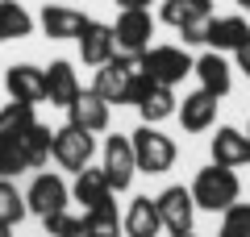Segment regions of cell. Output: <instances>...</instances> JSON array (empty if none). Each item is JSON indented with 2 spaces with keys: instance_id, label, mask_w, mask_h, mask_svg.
I'll list each match as a JSON object with an SVG mask.
<instances>
[{
  "instance_id": "52a82bcc",
  "label": "cell",
  "mask_w": 250,
  "mask_h": 237,
  "mask_svg": "<svg viewBox=\"0 0 250 237\" xmlns=\"http://www.w3.org/2000/svg\"><path fill=\"white\" fill-rule=\"evenodd\" d=\"M113 38H117V50L121 54H142L154 38V17L150 9H121L113 25Z\"/></svg>"
},
{
  "instance_id": "3957f363",
  "label": "cell",
  "mask_w": 250,
  "mask_h": 237,
  "mask_svg": "<svg viewBox=\"0 0 250 237\" xmlns=\"http://www.w3.org/2000/svg\"><path fill=\"white\" fill-rule=\"evenodd\" d=\"M192 62L196 59H192L184 46H146V50L138 54V67H142L154 83H167V88H175V83H184V79L192 75Z\"/></svg>"
},
{
  "instance_id": "4dcf8cb0",
  "label": "cell",
  "mask_w": 250,
  "mask_h": 237,
  "mask_svg": "<svg viewBox=\"0 0 250 237\" xmlns=\"http://www.w3.org/2000/svg\"><path fill=\"white\" fill-rule=\"evenodd\" d=\"M233 54H238V71H246V79H250V38H246Z\"/></svg>"
},
{
  "instance_id": "9a60e30c",
  "label": "cell",
  "mask_w": 250,
  "mask_h": 237,
  "mask_svg": "<svg viewBox=\"0 0 250 237\" xmlns=\"http://www.w3.org/2000/svg\"><path fill=\"white\" fill-rule=\"evenodd\" d=\"M213 162L217 167H250V138L233 125H221L213 138Z\"/></svg>"
},
{
  "instance_id": "277c9868",
  "label": "cell",
  "mask_w": 250,
  "mask_h": 237,
  "mask_svg": "<svg viewBox=\"0 0 250 237\" xmlns=\"http://www.w3.org/2000/svg\"><path fill=\"white\" fill-rule=\"evenodd\" d=\"M129 146H134L138 171H146V175H163V171H171V162H175V141H171L167 133H159L154 125H138V129L129 133Z\"/></svg>"
},
{
  "instance_id": "5bb4252c",
  "label": "cell",
  "mask_w": 250,
  "mask_h": 237,
  "mask_svg": "<svg viewBox=\"0 0 250 237\" xmlns=\"http://www.w3.org/2000/svg\"><path fill=\"white\" fill-rule=\"evenodd\" d=\"M192 75L200 79V92H208V96H229V88H233V75H229V62L221 59L217 50H208V54H200L196 62H192Z\"/></svg>"
},
{
  "instance_id": "f546056e",
  "label": "cell",
  "mask_w": 250,
  "mask_h": 237,
  "mask_svg": "<svg viewBox=\"0 0 250 237\" xmlns=\"http://www.w3.org/2000/svg\"><path fill=\"white\" fill-rule=\"evenodd\" d=\"M21 171H29V167H25V158L17 150V138H0V179H13Z\"/></svg>"
},
{
  "instance_id": "1f68e13d",
  "label": "cell",
  "mask_w": 250,
  "mask_h": 237,
  "mask_svg": "<svg viewBox=\"0 0 250 237\" xmlns=\"http://www.w3.org/2000/svg\"><path fill=\"white\" fill-rule=\"evenodd\" d=\"M117 4H121V9H150L154 0H117Z\"/></svg>"
},
{
  "instance_id": "7a4b0ae2",
  "label": "cell",
  "mask_w": 250,
  "mask_h": 237,
  "mask_svg": "<svg viewBox=\"0 0 250 237\" xmlns=\"http://www.w3.org/2000/svg\"><path fill=\"white\" fill-rule=\"evenodd\" d=\"M138 71H142V67H138V54H121V50H117L104 67H96V83H92V92H96L104 104H129V92H134Z\"/></svg>"
},
{
  "instance_id": "8d00e7d4",
  "label": "cell",
  "mask_w": 250,
  "mask_h": 237,
  "mask_svg": "<svg viewBox=\"0 0 250 237\" xmlns=\"http://www.w3.org/2000/svg\"><path fill=\"white\" fill-rule=\"evenodd\" d=\"M246 138H250V133H246Z\"/></svg>"
},
{
  "instance_id": "7402d4cb",
  "label": "cell",
  "mask_w": 250,
  "mask_h": 237,
  "mask_svg": "<svg viewBox=\"0 0 250 237\" xmlns=\"http://www.w3.org/2000/svg\"><path fill=\"white\" fill-rule=\"evenodd\" d=\"M208 17H213V0H163V21L171 29L205 25Z\"/></svg>"
},
{
  "instance_id": "f1b7e54d",
  "label": "cell",
  "mask_w": 250,
  "mask_h": 237,
  "mask_svg": "<svg viewBox=\"0 0 250 237\" xmlns=\"http://www.w3.org/2000/svg\"><path fill=\"white\" fill-rule=\"evenodd\" d=\"M217 237H250V204H229Z\"/></svg>"
},
{
  "instance_id": "ba28073f",
  "label": "cell",
  "mask_w": 250,
  "mask_h": 237,
  "mask_svg": "<svg viewBox=\"0 0 250 237\" xmlns=\"http://www.w3.org/2000/svg\"><path fill=\"white\" fill-rule=\"evenodd\" d=\"M154 204H159L163 229H167L171 237L192 233V220H196V200H192V192H188V187H167L163 196H154Z\"/></svg>"
},
{
  "instance_id": "7c38bea8",
  "label": "cell",
  "mask_w": 250,
  "mask_h": 237,
  "mask_svg": "<svg viewBox=\"0 0 250 237\" xmlns=\"http://www.w3.org/2000/svg\"><path fill=\"white\" fill-rule=\"evenodd\" d=\"M42 75H46V100L50 104H59V108H71L75 100H80V92H83V83H80V75H75V67L71 62H50V67H42Z\"/></svg>"
},
{
  "instance_id": "603a6c76",
  "label": "cell",
  "mask_w": 250,
  "mask_h": 237,
  "mask_svg": "<svg viewBox=\"0 0 250 237\" xmlns=\"http://www.w3.org/2000/svg\"><path fill=\"white\" fill-rule=\"evenodd\" d=\"M71 196L83 204V208H92V204H100V200H108L113 196V187H108V179H104V171L100 167H83V171H75V183H71Z\"/></svg>"
},
{
  "instance_id": "cb8c5ba5",
  "label": "cell",
  "mask_w": 250,
  "mask_h": 237,
  "mask_svg": "<svg viewBox=\"0 0 250 237\" xmlns=\"http://www.w3.org/2000/svg\"><path fill=\"white\" fill-rule=\"evenodd\" d=\"M34 34V17L17 0H0V42H21Z\"/></svg>"
},
{
  "instance_id": "4316f807",
  "label": "cell",
  "mask_w": 250,
  "mask_h": 237,
  "mask_svg": "<svg viewBox=\"0 0 250 237\" xmlns=\"http://www.w3.org/2000/svg\"><path fill=\"white\" fill-rule=\"evenodd\" d=\"M34 121H38V117H34V104L13 100V104L0 108V138H17V133H25Z\"/></svg>"
},
{
  "instance_id": "d6986e66",
  "label": "cell",
  "mask_w": 250,
  "mask_h": 237,
  "mask_svg": "<svg viewBox=\"0 0 250 237\" xmlns=\"http://www.w3.org/2000/svg\"><path fill=\"white\" fill-rule=\"evenodd\" d=\"M179 125H184L188 133H205L208 125L217 121V96H208V92H192V96H184V104L175 108Z\"/></svg>"
},
{
  "instance_id": "8992f818",
  "label": "cell",
  "mask_w": 250,
  "mask_h": 237,
  "mask_svg": "<svg viewBox=\"0 0 250 237\" xmlns=\"http://www.w3.org/2000/svg\"><path fill=\"white\" fill-rule=\"evenodd\" d=\"M67 200H71V187L62 183V175H54V171L34 175V183H29V192H25V208L34 212V217H42V220L50 217V212H62Z\"/></svg>"
},
{
  "instance_id": "484cf974",
  "label": "cell",
  "mask_w": 250,
  "mask_h": 237,
  "mask_svg": "<svg viewBox=\"0 0 250 237\" xmlns=\"http://www.w3.org/2000/svg\"><path fill=\"white\" fill-rule=\"evenodd\" d=\"M25 192H17V183L13 179H0V225H21L25 220Z\"/></svg>"
},
{
  "instance_id": "44dd1931",
  "label": "cell",
  "mask_w": 250,
  "mask_h": 237,
  "mask_svg": "<svg viewBox=\"0 0 250 237\" xmlns=\"http://www.w3.org/2000/svg\"><path fill=\"white\" fill-rule=\"evenodd\" d=\"M175 92L167 88V83H150V88L142 92V100H138V113H142V125H159V121H167V117H175Z\"/></svg>"
},
{
  "instance_id": "83f0119b",
  "label": "cell",
  "mask_w": 250,
  "mask_h": 237,
  "mask_svg": "<svg viewBox=\"0 0 250 237\" xmlns=\"http://www.w3.org/2000/svg\"><path fill=\"white\" fill-rule=\"evenodd\" d=\"M46 233L50 237H88V225H83V217H71V212H50V217L42 220Z\"/></svg>"
},
{
  "instance_id": "836d02e7",
  "label": "cell",
  "mask_w": 250,
  "mask_h": 237,
  "mask_svg": "<svg viewBox=\"0 0 250 237\" xmlns=\"http://www.w3.org/2000/svg\"><path fill=\"white\" fill-rule=\"evenodd\" d=\"M238 4H242V9H246V13H250V0H238Z\"/></svg>"
},
{
  "instance_id": "8fae6325",
  "label": "cell",
  "mask_w": 250,
  "mask_h": 237,
  "mask_svg": "<svg viewBox=\"0 0 250 237\" xmlns=\"http://www.w3.org/2000/svg\"><path fill=\"white\" fill-rule=\"evenodd\" d=\"M80 59L88 62V67H104L108 59L117 54V38H113V25H104V21H88V25L80 29Z\"/></svg>"
},
{
  "instance_id": "ac0fdd59",
  "label": "cell",
  "mask_w": 250,
  "mask_h": 237,
  "mask_svg": "<svg viewBox=\"0 0 250 237\" xmlns=\"http://www.w3.org/2000/svg\"><path fill=\"white\" fill-rule=\"evenodd\" d=\"M246 38H250L246 17H208V25H205V42L213 46L217 54L238 50V46L246 42Z\"/></svg>"
},
{
  "instance_id": "5b68a950",
  "label": "cell",
  "mask_w": 250,
  "mask_h": 237,
  "mask_svg": "<svg viewBox=\"0 0 250 237\" xmlns=\"http://www.w3.org/2000/svg\"><path fill=\"white\" fill-rule=\"evenodd\" d=\"M96 154V133L88 129H75V125H62L54 129V141H50V158L59 162L62 171H83Z\"/></svg>"
},
{
  "instance_id": "d590c367",
  "label": "cell",
  "mask_w": 250,
  "mask_h": 237,
  "mask_svg": "<svg viewBox=\"0 0 250 237\" xmlns=\"http://www.w3.org/2000/svg\"><path fill=\"white\" fill-rule=\"evenodd\" d=\"M179 237H196V233H179Z\"/></svg>"
},
{
  "instance_id": "4fadbf2b",
  "label": "cell",
  "mask_w": 250,
  "mask_h": 237,
  "mask_svg": "<svg viewBox=\"0 0 250 237\" xmlns=\"http://www.w3.org/2000/svg\"><path fill=\"white\" fill-rule=\"evenodd\" d=\"M38 25H42L46 38H54V42H67V38H80V29L88 25V17H83L80 9H71V4H42V13H38Z\"/></svg>"
},
{
  "instance_id": "e0dca14e",
  "label": "cell",
  "mask_w": 250,
  "mask_h": 237,
  "mask_svg": "<svg viewBox=\"0 0 250 237\" xmlns=\"http://www.w3.org/2000/svg\"><path fill=\"white\" fill-rule=\"evenodd\" d=\"M108 108H113V104H104L96 92H80V100L67 108V125L88 129V133H104L108 129Z\"/></svg>"
},
{
  "instance_id": "9c48e42d",
  "label": "cell",
  "mask_w": 250,
  "mask_h": 237,
  "mask_svg": "<svg viewBox=\"0 0 250 237\" xmlns=\"http://www.w3.org/2000/svg\"><path fill=\"white\" fill-rule=\"evenodd\" d=\"M100 171H104V179H108V187H113V196H117V192H129L134 171H138L129 138H108V141H104V162H100Z\"/></svg>"
},
{
  "instance_id": "30bf717a",
  "label": "cell",
  "mask_w": 250,
  "mask_h": 237,
  "mask_svg": "<svg viewBox=\"0 0 250 237\" xmlns=\"http://www.w3.org/2000/svg\"><path fill=\"white\" fill-rule=\"evenodd\" d=\"M4 92L9 100H21V104H42L46 100V75L34 62H17V67L4 71Z\"/></svg>"
},
{
  "instance_id": "e575fe53",
  "label": "cell",
  "mask_w": 250,
  "mask_h": 237,
  "mask_svg": "<svg viewBox=\"0 0 250 237\" xmlns=\"http://www.w3.org/2000/svg\"><path fill=\"white\" fill-rule=\"evenodd\" d=\"M88 237H108V233H88Z\"/></svg>"
},
{
  "instance_id": "d4e9b609",
  "label": "cell",
  "mask_w": 250,
  "mask_h": 237,
  "mask_svg": "<svg viewBox=\"0 0 250 237\" xmlns=\"http://www.w3.org/2000/svg\"><path fill=\"white\" fill-rule=\"evenodd\" d=\"M83 225H88V233H108V237H117V233H121V212H117V200L108 196V200L83 208Z\"/></svg>"
},
{
  "instance_id": "6da1fadb",
  "label": "cell",
  "mask_w": 250,
  "mask_h": 237,
  "mask_svg": "<svg viewBox=\"0 0 250 237\" xmlns=\"http://www.w3.org/2000/svg\"><path fill=\"white\" fill-rule=\"evenodd\" d=\"M192 200H196V208H208V212H225L229 204H238V196H242V183H238V175H233L229 167H205V171H196V179H192Z\"/></svg>"
},
{
  "instance_id": "d6a6232c",
  "label": "cell",
  "mask_w": 250,
  "mask_h": 237,
  "mask_svg": "<svg viewBox=\"0 0 250 237\" xmlns=\"http://www.w3.org/2000/svg\"><path fill=\"white\" fill-rule=\"evenodd\" d=\"M0 237H13V229H9V225H0Z\"/></svg>"
},
{
  "instance_id": "ffe728a7",
  "label": "cell",
  "mask_w": 250,
  "mask_h": 237,
  "mask_svg": "<svg viewBox=\"0 0 250 237\" xmlns=\"http://www.w3.org/2000/svg\"><path fill=\"white\" fill-rule=\"evenodd\" d=\"M50 141H54V129L50 125H29L25 133H17V150H21V158H25V167L29 171H38V167H46L50 162Z\"/></svg>"
},
{
  "instance_id": "2e32d148",
  "label": "cell",
  "mask_w": 250,
  "mask_h": 237,
  "mask_svg": "<svg viewBox=\"0 0 250 237\" xmlns=\"http://www.w3.org/2000/svg\"><path fill=\"white\" fill-rule=\"evenodd\" d=\"M121 229L129 237H159L163 233V217H159V204L150 196H134L129 200V212L121 217Z\"/></svg>"
}]
</instances>
